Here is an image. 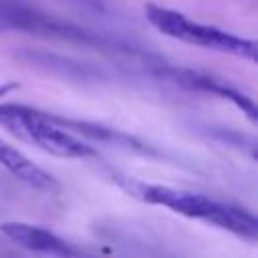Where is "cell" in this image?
<instances>
[{
	"instance_id": "cell-8",
	"label": "cell",
	"mask_w": 258,
	"mask_h": 258,
	"mask_svg": "<svg viewBox=\"0 0 258 258\" xmlns=\"http://www.w3.org/2000/svg\"><path fill=\"white\" fill-rule=\"evenodd\" d=\"M0 165L10 171L16 179L32 185V187H38V189H56L58 183L56 179L46 173L42 167H38L34 161H30L20 149L12 147L10 143L2 141L0 139Z\"/></svg>"
},
{
	"instance_id": "cell-7",
	"label": "cell",
	"mask_w": 258,
	"mask_h": 258,
	"mask_svg": "<svg viewBox=\"0 0 258 258\" xmlns=\"http://www.w3.org/2000/svg\"><path fill=\"white\" fill-rule=\"evenodd\" d=\"M16 56L20 60L28 62V64H34L38 69H44V71H48L52 75H58L62 79H75V81H99V79H105V73L99 67L85 64V62H79V60L60 56V54L26 48V50L18 52Z\"/></svg>"
},
{
	"instance_id": "cell-5",
	"label": "cell",
	"mask_w": 258,
	"mask_h": 258,
	"mask_svg": "<svg viewBox=\"0 0 258 258\" xmlns=\"http://www.w3.org/2000/svg\"><path fill=\"white\" fill-rule=\"evenodd\" d=\"M157 75L167 77L169 81L177 83L179 87H185V89H191V91L210 93V95L228 99L242 113H246V117L250 121H256V105H254L252 97H248L246 93H242L240 89H236L234 85H230L228 81H222V79H216L212 75L198 73V71H191V69H175V67H167V64H157Z\"/></svg>"
},
{
	"instance_id": "cell-1",
	"label": "cell",
	"mask_w": 258,
	"mask_h": 258,
	"mask_svg": "<svg viewBox=\"0 0 258 258\" xmlns=\"http://www.w3.org/2000/svg\"><path fill=\"white\" fill-rule=\"evenodd\" d=\"M115 179L127 194H131L133 198L145 204L163 206L185 218L214 224L248 242H256L258 238V220L254 214H250L244 208L214 200L200 191H185V189H175L159 183H145L129 177H115Z\"/></svg>"
},
{
	"instance_id": "cell-3",
	"label": "cell",
	"mask_w": 258,
	"mask_h": 258,
	"mask_svg": "<svg viewBox=\"0 0 258 258\" xmlns=\"http://www.w3.org/2000/svg\"><path fill=\"white\" fill-rule=\"evenodd\" d=\"M0 127L56 157L85 159L97 155L93 145L60 127L48 111H40L28 105L0 103Z\"/></svg>"
},
{
	"instance_id": "cell-2",
	"label": "cell",
	"mask_w": 258,
	"mask_h": 258,
	"mask_svg": "<svg viewBox=\"0 0 258 258\" xmlns=\"http://www.w3.org/2000/svg\"><path fill=\"white\" fill-rule=\"evenodd\" d=\"M0 32H26L34 36L93 46L99 50L139 54L137 48L119 38H111L101 32L79 26L71 20L58 18L50 12H44L42 8L34 6L28 0H0Z\"/></svg>"
},
{
	"instance_id": "cell-6",
	"label": "cell",
	"mask_w": 258,
	"mask_h": 258,
	"mask_svg": "<svg viewBox=\"0 0 258 258\" xmlns=\"http://www.w3.org/2000/svg\"><path fill=\"white\" fill-rule=\"evenodd\" d=\"M0 232L12 240L16 246L26 248L30 252L38 254H50V256H81L83 250L77 248L75 244L67 242L58 234H54L48 228L34 226V224H24V222H4L0 224Z\"/></svg>"
},
{
	"instance_id": "cell-9",
	"label": "cell",
	"mask_w": 258,
	"mask_h": 258,
	"mask_svg": "<svg viewBox=\"0 0 258 258\" xmlns=\"http://www.w3.org/2000/svg\"><path fill=\"white\" fill-rule=\"evenodd\" d=\"M14 89H18V85H16V83H4V85H0V97L8 95V93H10V91H14Z\"/></svg>"
},
{
	"instance_id": "cell-4",
	"label": "cell",
	"mask_w": 258,
	"mask_h": 258,
	"mask_svg": "<svg viewBox=\"0 0 258 258\" xmlns=\"http://www.w3.org/2000/svg\"><path fill=\"white\" fill-rule=\"evenodd\" d=\"M145 18L153 28H157L161 34H165L169 38H175V40H181L187 44H196V46H202L208 50L248 58L252 62L256 60L258 46L254 40L232 34L228 30H222V28H216L210 24L196 22L177 10L157 6V4H147Z\"/></svg>"
}]
</instances>
